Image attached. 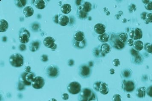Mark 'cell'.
<instances>
[{
	"label": "cell",
	"instance_id": "cell-1",
	"mask_svg": "<svg viewBox=\"0 0 152 101\" xmlns=\"http://www.w3.org/2000/svg\"><path fill=\"white\" fill-rule=\"evenodd\" d=\"M79 101H92L97 100V97L93 91L89 88L82 89L78 97Z\"/></svg>",
	"mask_w": 152,
	"mask_h": 101
},
{
	"label": "cell",
	"instance_id": "cell-2",
	"mask_svg": "<svg viewBox=\"0 0 152 101\" xmlns=\"http://www.w3.org/2000/svg\"><path fill=\"white\" fill-rule=\"evenodd\" d=\"M9 61L12 66L15 67H20L24 64V57L19 53H15L9 57Z\"/></svg>",
	"mask_w": 152,
	"mask_h": 101
},
{
	"label": "cell",
	"instance_id": "cell-3",
	"mask_svg": "<svg viewBox=\"0 0 152 101\" xmlns=\"http://www.w3.org/2000/svg\"><path fill=\"white\" fill-rule=\"evenodd\" d=\"M35 74L33 72L27 73L23 72L21 74L19 78V82L25 86H30L32 85V82L35 77Z\"/></svg>",
	"mask_w": 152,
	"mask_h": 101
},
{
	"label": "cell",
	"instance_id": "cell-4",
	"mask_svg": "<svg viewBox=\"0 0 152 101\" xmlns=\"http://www.w3.org/2000/svg\"><path fill=\"white\" fill-rule=\"evenodd\" d=\"M30 38V32L25 28H22L19 30L18 39L21 44L28 43Z\"/></svg>",
	"mask_w": 152,
	"mask_h": 101
},
{
	"label": "cell",
	"instance_id": "cell-5",
	"mask_svg": "<svg viewBox=\"0 0 152 101\" xmlns=\"http://www.w3.org/2000/svg\"><path fill=\"white\" fill-rule=\"evenodd\" d=\"M67 90L70 94L76 95L81 92V86L78 82H72L68 85Z\"/></svg>",
	"mask_w": 152,
	"mask_h": 101
},
{
	"label": "cell",
	"instance_id": "cell-6",
	"mask_svg": "<svg viewBox=\"0 0 152 101\" xmlns=\"http://www.w3.org/2000/svg\"><path fill=\"white\" fill-rule=\"evenodd\" d=\"M46 75L49 78H56L59 75V69L57 66L52 64L47 67L46 68Z\"/></svg>",
	"mask_w": 152,
	"mask_h": 101
},
{
	"label": "cell",
	"instance_id": "cell-7",
	"mask_svg": "<svg viewBox=\"0 0 152 101\" xmlns=\"http://www.w3.org/2000/svg\"><path fill=\"white\" fill-rule=\"evenodd\" d=\"M45 81L41 76H36L32 82V86L35 89H40L44 86Z\"/></svg>",
	"mask_w": 152,
	"mask_h": 101
},
{
	"label": "cell",
	"instance_id": "cell-8",
	"mask_svg": "<svg viewBox=\"0 0 152 101\" xmlns=\"http://www.w3.org/2000/svg\"><path fill=\"white\" fill-rule=\"evenodd\" d=\"M122 89L126 92H132L135 89L134 82L131 80H124L122 82Z\"/></svg>",
	"mask_w": 152,
	"mask_h": 101
},
{
	"label": "cell",
	"instance_id": "cell-9",
	"mask_svg": "<svg viewBox=\"0 0 152 101\" xmlns=\"http://www.w3.org/2000/svg\"><path fill=\"white\" fill-rule=\"evenodd\" d=\"M91 73V70L89 66L83 64L80 66L79 69V73L82 77L86 78L89 77Z\"/></svg>",
	"mask_w": 152,
	"mask_h": 101
},
{
	"label": "cell",
	"instance_id": "cell-10",
	"mask_svg": "<svg viewBox=\"0 0 152 101\" xmlns=\"http://www.w3.org/2000/svg\"><path fill=\"white\" fill-rule=\"evenodd\" d=\"M143 33L142 30L138 28L132 29L130 33V37L133 40H138L142 38Z\"/></svg>",
	"mask_w": 152,
	"mask_h": 101
},
{
	"label": "cell",
	"instance_id": "cell-11",
	"mask_svg": "<svg viewBox=\"0 0 152 101\" xmlns=\"http://www.w3.org/2000/svg\"><path fill=\"white\" fill-rule=\"evenodd\" d=\"M111 41L113 47L117 49H122L125 46V43H123L119 40V36L117 37L115 35L114 36H112Z\"/></svg>",
	"mask_w": 152,
	"mask_h": 101
},
{
	"label": "cell",
	"instance_id": "cell-12",
	"mask_svg": "<svg viewBox=\"0 0 152 101\" xmlns=\"http://www.w3.org/2000/svg\"><path fill=\"white\" fill-rule=\"evenodd\" d=\"M43 44L46 48L51 49L56 45L55 39L51 36H48L45 38L43 40Z\"/></svg>",
	"mask_w": 152,
	"mask_h": 101
},
{
	"label": "cell",
	"instance_id": "cell-13",
	"mask_svg": "<svg viewBox=\"0 0 152 101\" xmlns=\"http://www.w3.org/2000/svg\"><path fill=\"white\" fill-rule=\"evenodd\" d=\"M70 19L68 16L62 14L58 15V24L62 26H65L69 23Z\"/></svg>",
	"mask_w": 152,
	"mask_h": 101
},
{
	"label": "cell",
	"instance_id": "cell-14",
	"mask_svg": "<svg viewBox=\"0 0 152 101\" xmlns=\"http://www.w3.org/2000/svg\"><path fill=\"white\" fill-rule=\"evenodd\" d=\"M41 42L40 41L36 40L31 42L29 45V48L31 52H34L38 50L40 48Z\"/></svg>",
	"mask_w": 152,
	"mask_h": 101
},
{
	"label": "cell",
	"instance_id": "cell-15",
	"mask_svg": "<svg viewBox=\"0 0 152 101\" xmlns=\"http://www.w3.org/2000/svg\"><path fill=\"white\" fill-rule=\"evenodd\" d=\"M95 32L98 34L101 35L104 33L106 32L105 26L102 24H97L94 27Z\"/></svg>",
	"mask_w": 152,
	"mask_h": 101
},
{
	"label": "cell",
	"instance_id": "cell-16",
	"mask_svg": "<svg viewBox=\"0 0 152 101\" xmlns=\"http://www.w3.org/2000/svg\"><path fill=\"white\" fill-rule=\"evenodd\" d=\"M74 38L76 42H83V41L84 40V33L80 31L76 32L74 35Z\"/></svg>",
	"mask_w": 152,
	"mask_h": 101
},
{
	"label": "cell",
	"instance_id": "cell-17",
	"mask_svg": "<svg viewBox=\"0 0 152 101\" xmlns=\"http://www.w3.org/2000/svg\"><path fill=\"white\" fill-rule=\"evenodd\" d=\"M23 13L26 18L31 17L34 14V9L30 6H26L23 9Z\"/></svg>",
	"mask_w": 152,
	"mask_h": 101
},
{
	"label": "cell",
	"instance_id": "cell-18",
	"mask_svg": "<svg viewBox=\"0 0 152 101\" xmlns=\"http://www.w3.org/2000/svg\"><path fill=\"white\" fill-rule=\"evenodd\" d=\"M109 90L108 85L104 82H101L100 85V92L103 95H106L109 93Z\"/></svg>",
	"mask_w": 152,
	"mask_h": 101
},
{
	"label": "cell",
	"instance_id": "cell-19",
	"mask_svg": "<svg viewBox=\"0 0 152 101\" xmlns=\"http://www.w3.org/2000/svg\"><path fill=\"white\" fill-rule=\"evenodd\" d=\"M9 27V24L4 19L0 20V32L1 33L6 32Z\"/></svg>",
	"mask_w": 152,
	"mask_h": 101
},
{
	"label": "cell",
	"instance_id": "cell-20",
	"mask_svg": "<svg viewBox=\"0 0 152 101\" xmlns=\"http://www.w3.org/2000/svg\"><path fill=\"white\" fill-rule=\"evenodd\" d=\"M133 49L136 51H139L143 49L144 44L143 42L140 40H137L134 42Z\"/></svg>",
	"mask_w": 152,
	"mask_h": 101
},
{
	"label": "cell",
	"instance_id": "cell-21",
	"mask_svg": "<svg viewBox=\"0 0 152 101\" xmlns=\"http://www.w3.org/2000/svg\"><path fill=\"white\" fill-rule=\"evenodd\" d=\"M146 88L145 87H142L138 88L137 91L136 95L139 98H143L146 95Z\"/></svg>",
	"mask_w": 152,
	"mask_h": 101
},
{
	"label": "cell",
	"instance_id": "cell-22",
	"mask_svg": "<svg viewBox=\"0 0 152 101\" xmlns=\"http://www.w3.org/2000/svg\"><path fill=\"white\" fill-rule=\"evenodd\" d=\"M61 10L65 14L69 13L71 11V6L68 3H65L62 5L61 7Z\"/></svg>",
	"mask_w": 152,
	"mask_h": 101
},
{
	"label": "cell",
	"instance_id": "cell-23",
	"mask_svg": "<svg viewBox=\"0 0 152 101\" xmlns=\"http://www.w3.org/2000/svg\"><path fill=\"white\" fill-rule=\"evenodd\" d=\"M35 6L39 9H43L45 7L46 4L44 0H35Z\"/></svg>",
	"mask_w": 152,
	"mask_h": 101
},
{
	"label": "cell",
	"instance_id": "cell-24",
	"mask_svg": "<svg viewBox=\"0 0 152 101\" xmlns=\"http://www.w3.org/2000/svg\"><path fill=\"white\" fill-rule=\"evenodd\" d=\"M112 50L111 46L107 44H103L101 47V51L104 54L109 53Z\"/></svg>",
	"mask_w": 152,
	"mask_h": 101
},
{
	"label": "cell",
	"instance_id": "cell-25",
	"mask_svg": "<svg viewBox=\"0 0 152 101\" xmlns=\"http://www.w3.org/2000/svg\"><path fill=\"white\" fill-rule=\"evenodd\" d=\"M82 6V9L87 13L90 12L92 9V4L89 2H85Z\"/></svg>",
	"mask_w": 152,
	"mask_h": 101
},
{
	"label": "cell",
	"instance_id": "cell-26",
	"mask_svg": "<svg viewBox=\"0 0 152 101\" xmlns=\"http://www.w3.org/2000/svg\"><path fill=\"white\" fill-rule=\"evenodd\" d=\"M98 39L101 42L105 43V42H107L109 41V36L107 34L104 33L103 34L100 35L98 37Z\"/></svg>",
	"mask_w": 152,
	"mask_h": 101
},
{
	"label": "cell",
	"instance_id": "cell-27",
	"mask_svg": "<svg viewBox=\"0 0 152 101\" xmlns=\"http://www.w3.org/2000/svg\"><path fill=\"white\" fill-rule=\"evenodd\" d=\"M14 3L15 5L18 7L22 8L25 6L27 3L26 0H14Z\"/></svg>",
	"mask_w": 152,
	"mask_h": 101
},
{
	"label": "cell",
	"instance_id": "cell-28",
	"mask_svg": "<svg viewBox=\"0 0 152 101\" xmlns=\"http://www.w3.org/2000/svg\"><path fill=\"white\" fill-rule=\"evenodd\" d=\"M86 42L85 40L83 41V42H77L74 41V45L76 48L79 49H82L84 48L86 46Z\"/></svg>",
	"mask_w": 152,
	"mask_h": 101
},
{
	"label": "cell",
	"instance_id": "cell-29",
	"mask_svg": "<svg viewBox=\"0 0 152 101\" xmlns=\"http://www.w3.org/2000/svg\"><path fill=\"white\" fill-rule=\"evenodd\" d=\"M128 39V36L126 33H122L119 36V40L123 43H125Z\"/></svg>",
	"mask_w": 152,
	"mask_h": 101
},
{
	"label": "cell",
	"instance_id": "cell-30",
	"mask_svg": "<svg viewBox=\"0 0 152 101\" xmlns=\"http://www.w3.org/2000/svg\"><path fill=\"white\" fill-rule=\"evenodd\" d=\"M78 15L79 18L80 19H85L87 18L88 14L87 12H84L82 9L81 10H79Z\"/></svg>",
	"mask_w": 152,
	"mask_h": 101
},
{
	"label": "cell",
	"instance_id": "cell-31",
	"mask_svg": "<svg viewBox=\"0 0 152 101\" xmlns=\"http://www.w3.org/2000/svg\"><path fill=\"white\" fill-rule=\"evenodd\" d=\"M40 24L38 22H34L32 24L31 29L34 32H37L40 29Z\"/></svg>",
	"mask_w": 152,
	"mask_h": 101
},
{
	"label": "cell",
	"instance_id": "cell-32",
	"mask_svg": "<svg viewBox=\"0 0 152 101\" xmlns=\"http://www.w3.org/2000/svg\"><path fill=\"white\" fill-rule=\"evenodd\" d=\"M101 51H100L98 48H95L93 50V53L95 56L96 57H99L100 56H104L105 54H103V52H101Z\"/></svg>",
	"mask_w": 152,
	"mask_h": 101
},
{
	"label": "cell",
	"instance_id": "cell-33",
	"mask_svg": "<svg viewBox=\"0 0 152 101\" xmlns=\"http://www.w3.org/2000/svg\"><path fill=\"white\" fill-rule=\"evenodd\" d=\"M145 49L146 51L149 53L152 54V44L148 43L145 45Z\"/></svg>",
	"mask_w": 152,
	"mask_h": 101
},
{
	"label": "cell",
	"instance_id": "cell-34",
	"mask_svg": "<svg viewBox=\"0 0 152 101\" xmlns=\"http://www.w3.org/2000/svg\"><path fill=\"white\" fill-rule=\"evenodd\" d=\"M101 82L100 81H98L95 82V83L93 85V88L94 89L97 91H100V85H101Z\"/></svg>",
	"mask_w": 152,
	"mask_h": 101
},
{
	"label": "cell",
	"instance_id": "cell-35",
	"mask_svg": "<svg viewBox=\"0 0 152 101\" xmlns=\"http://www.w3.org/2000/svg\"><path fill=\"white\" fill-rule=\"evenodd\" d=\"M25 85L21 83L20 82H18L17 85V89L19 91H23L25 89Z\"/></svg>",
	"mask_w": 152,
	"mask_h": 101
},
{
	"label": "cell",
	"instance_id": "cell-36",
	"mask_svg": "<svg viewBox=\"0 0 152 101\" xmlns=\"http://www.w3.org/2000/svg\"><path fill=\"white\" fill-rule=\"evenodd\" d=\"M121 96L119 94H115L112 97V101H121Z\"/></svg>",
	"mask_w": 152,
	"mask_h": 101
},
{
	"label": "cell",
	"instance_id": "cell-37",
	"mask_svg": "<svg viewBox=\"0 0 152 101\" xmlns=\"http://www.w3.org/2000/svg\"><path fill=\"white\" fill-rule=\"evenodd\" d=\"M123 75L124 77L126 78H130L131 76V73L128 70H124L123 73Z\"/></svg>",
	"mask_w": 152,
	"mask_h": 101
},
{
	"label": "cell",
	"instance_id": "cell-38",
	"mask_svg": "<svg viewBox=\"0 0 152 101\" xmlns=\"http://www.w3.org/2000/svg\"><path fill=\"white\" fill-rule=\"evenodd\" d=\"M145 8L148 10H152V2L150 1L149 3L145 5Z\"/></svg>",
	"mask_w": 152,
	"mask_h": 101
},
{
	"label": "cell",
	"instance_id": "cell-39",
	"mask_svg": "<svg viewBox=\"0 0 152 101\" xmlns=\"http://www.w3.org/2000/svg\"><path fill=\"white\" fill-rule=\"evenodd\" d=\"M146 20L148 23H152V13L147 14Z\"/></svg>",
	"mask_w": 152,
	"mask_h": 101
},
{
	"label": "cell",
	"instance_id": "cell-40",
	"mask_svg": "<svg viewBox=\"0 0 152 101\" xmlns=\"http://www.w3.org/2000/svg\"><path fill=\"white\" fill-rule=\"evenodd\" d=\"M112 64H113V65L115 67H119L120 65V61L118 59L116 58L113 60L112 62Z\"/></svg>",
	"mask_w": 152,
	"mask_h": 101
},
{
	"label": "cell",
	"instance_id": "cell-41",
	"mask_svg": "<svg viewBox=\"0 0 152 101\" xmlns=\"http://www.w3.org/2000/svg\"><path fill=\"white\" fill-rule=\"evenodd\" d=\"M41 60L42 62H47L48 60V57L47 55H45V54H44V55H42L41 57Z\"/></svg>",
	"mask_w": 152,
	"mask_h": 101
},
{
	"label": "cell",
	"instance_id": "cell-42",
	"mask_svg": "<svg viewBox=\"0 0 152 101\" xmlns=\"http://www.w3.org/2000/svg\"><path fill=\"white\" fill-rule=\"evenodd\" d=\"M131 55L133 56V57L137 56L138 55H139V51H136L133 48L131 50Z\"/></svg>",
	"mask_w": 152,
	"mask_h": 101
},
{
	"label": "cell",
	"instance_id": "cell-43",
	"mask_svg": "<svg viewBox=\"0 0 152 101\" xmlns=\"http://www.w3.org/2000/svg\"><path fill=\"white\" fill-rule=\"evenodd\" d=\"M146 92L148 96L152 98V85L148 88Z\"/></svg>",
	"mask_w": 152,
	"mask_h": 101
},
{
	"label": "cell",
	"instance_id": "cell-44",
	"mask_svg": "<svg viewBox=\"0 0 152 101\" xmlns=\"http://www.w3.org/2000/svg\"><path fill=\"white\" fill-rule=\"evenodd\" d=\"M26 49H27V48H26V46L25 45V44H21L19 45V49L21 51H24L25 50H26Z\"/></svg>",
	"mask_w": 152,
	"mask_h": 101
},
{
	"label": "cell",
	"instance_id": "cell-45",
	"mask_svg": "<svg viewBox=\"0 0 152 101\" xmlns=\"http://www.w3.org/2000/svg\"><path fill=\"white\" fill-rule=\"evenodd\" d=\"M69 98V95L66 93L63 94L62 96V100H68Z\"/></svg>",
	"mask_w": 152,
	"mask_h": 101
},
{
	"label": "cell",
	"instance_id": "cell-46",
	"mask_svg": "<svg viewBox=\"0 0 152 101\" xmlns=\"http://www.w3.org/2000/svg\"><path fill=\"white\" fill-rule=\"evenodd\" d=\"M147 12H143L141 14V18L142 19L145 20L146 19Z\"/></svg>",
	"mask_w": 152,
	"mask_h": 101
},
{
	"label": "cell",
	"instance_id": "cell-47",
	"mask_svg": "<svg viewBox=\"0 0 152 101\" xmlns=\"http://www.w3.org/2000/svg\"><path fill=\"white\" fill-rule=\"evenodd\" d=\"M134 42V40H133V39H129L128 41H127V44H128L129 46H132L133 45Z\"/></svg>",
	"mask_w": 152,
	"mask_h": 101
},
{
	"label": "cell",
	"instance_id": "cell-48",
	"mask_svg": "<svg viewBox=\"0 0 152 101\" xmlns=\"http://www.w3.org/2000/svg\"><path fill=\"white\" fill-rule=\"evenodd\" d=\"M74 60L69 59L68 61V65L72 67L74 65Z\"/></svg>",
	"mask_w": 152,
	"mask_h": 101
},
{
	"label": "cell",
	"instance_id": "cell-49",
	"mask_svg": "<svg viewBox=\"0 0 152 101\" xmlns=\"http://www.w3.org/2000/svg\"><path fill=\"white\" fill-rule=\"evenodd\" d=\"M24 70H25V72H26V73H30V72H30L31 71V67L29 66H27L25 67V68H24Z\"/></svg>",
	"mask_w": 152,
	"mask_h": 101
},
{
	"label": "cell",
	"instance_id": "cell-50",
	"mask_svg": "<svg viewBox=\"0 0 152 101\" xmlns=\"http://www.w3.org/2000/svg\"><path fill=\"white\" fill-rule=\"evenodd\" d=\"M58 15H56L53 18V21L56 24H58Z\"/></svg>",
	"mask_w": 152,
	"mask_h": 101
},
{
	"label": "cell",
	"instance_id": "cell-51",
	"mask_svg": "<svg viewBox=\"0 0 152 101\" xmlns=\"http://www.w3.org/2000/svg\"><path fill=\"white\" fill-rule=\"evenodd\" d=\"M136 5L133 4H132L131 6H130V9H131L132 12H133V11H134L136 10Z\"/></svg>",
	"mask_w": 152,
	"mask_h": 101
},
{
	"label": "cell",
	"instance_id": "cell-52",
	"mask_svg": "<svg viewBox=\"0 0 152 101\" xmlns=\"http://www.w3.org/2000/svg\"><path fill=\"white\" fill-rule=\"evenodd\" d=\"M115 73V70H114V69L112 68L111 69H110V73L111 74H114Z\"/></svg>",
	"mask_w": 152,
	"mask_h": 101
},
{
	"label": "cell",
	"instance_id": "cell-53",
	"mask_svg": "<svg viewBox=\"0 0 152 101\" xmlns=\"http://www.w3.org/2000/svg\"><path fill=\"white\" fill-rule=\"evenodd\" d=\"M2 41H3V42H6V41H7V38L6 36H3V38H2Z\"/></svg>",
	"mask_w": 152,
	"mask_h": 101
},
{
	"label": "cell",
	"instance_id": "cell-54",
	"mask_svg": "<svg viewBox=\"0 0 152 101\" xmlns=\"http://www.w3.org/2000/svg\"><path fill=\"white\" fill-rule=\"evenodd\" d=\"M76 3H77V5L78 6H80V5L81 4V0H76Z\"/></svg>",
	"mask_w": 152,
	"mask_h": 101
},
{
	"label": "cell",
	"instance_id": "cell-55",
	"mask_svg": "<svg viewBox=\"0 0 152 101\" xmlns=\"http://www.w3.org/2000/svg\"><path fill=\"white\" fill-rule=\"evenodd\" d=\"M142 1L143 2V3H145V5L148 4V3L150 2V0H142Z\"/></svg>",
	"mask_w": 152,
	"mask_h": 101
},
{
	"label": "cell",
	"instance_id": "cell-56",
	"mask_svg": "<svg viewBox=\"0 0 152 101\" xmlns=\"http://www.w3.org/2000/svg\"><path fill=\"white\" fill-rule=\"evenodd\" d=\"M56 48H57V45L56 44V45H55V46L53 48H52L51 50H56Z\"/></svg>",
	"mask_w": 152,
	"mask_h": 101
},
{
	"label": "cell",
	"instance_id": "cell-57",
	"mask_svg": "<svg viewBox=\"0 0 152 101\" xmlns=\"http://www.w3.org/2000/svg\"><path fill=\"white\" fill-rule=\"evenodd\" d=\"M48 101H57V100H56L54 98H52L50 99V100H48Z\"/></svg>",
	"mask_w": 152,
	"mask_h": 101
},
{
	"label": "cell",
	"instance_id": "cell-58",
	"mask_svg": "<svg viewBox=\"0 0 152 101\" xmlns=\"http://www.w3.org/2000/svg\"></svg>",
	"mask_w": 152,
	"mask_h": 101
}]
</instances>
